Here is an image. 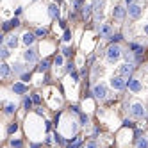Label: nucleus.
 Instances as JSON below:
<instances>
[{
    "instance_id": "obj_1",
    "label": "nucleus",
    "mask_w": 148,
    "mask_h": 148,
    "mask_svg": "<svg viewBox=\"0 0 148 148\" xmlns=\"http://www.w3.org/2000/svg\"><path fill=\"white\" fill-rule=\"evenodd\" d=\"M136 70V57L132 52L121 43H111L91 66V95L98 102H107L121 93L125 95Z\"/></svg>"
},
{
    "instance_id": "obj_2",
    "label": "nucleus",
    "mask_w": 148,
    "mask_h": 148,
    "mask_svg": "<svg viewBox=\"0 0 148 148\" xmlns=\"http://www.w3.org/2000/svg\"><path fill=\"white\" fill-rule=\"evenodd\" d=\"M121 107L125 118L130 121H141L148 118V62L137 66L130 77Z\"/></svg>"
},
{
    "instance_id": "obj_3",
    "label": "nucleus",
    "mask_w": 148,
    "mask_h": 148,
    "mask_svg": "<svg viewBox=\"0 0 148 148\" xmlns=\"http://www.w3.org/2000/svg\"><path fill=\"white\" fill-rule=\"evenodd\" d=\"M121 32L129 43L148 45V0H127Z\"/></svg>"
},
{
    "instance_id": "obj_4",
    "label": "nucleus",
    "mask_w": 148,
    "mask_h": 148,
    "mask_svg": "<svg viewBox=\"0 0 148 148\" xmlns=\"http://www.w3.org/2000/svg\"><path fill=\"white\" fill-rule=\"evenodd\" d=\"M134 148H148V130L141 132L134 139Z\"/></svg>"
},
{
    "instance_id": "obj_5",
    "label": "nucleus",
    "mask_w": 148,
    "mask_h": 148,
    "mask_svg": "<svg viewBox=\"0 0 148 148\" xmlns=\"http://www.w3.org/2000/svg\"><path fill=\"white\" fill-rule=\"evenodd\" d=\"M0 70H2V79L4 80H7V77L13 73V68L9 66V62H4V61H2V64H0Z\"/></svg>"
}]
</instances>
